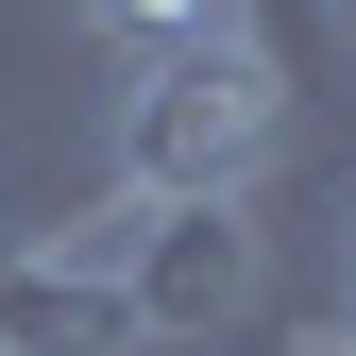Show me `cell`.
Instances as JSON below:
<instances>
[{
    "mask_svg": "<svg viewBox=\"0 0 356 356\" xmlns=\"http://www.w3.org/2000/svg\"><path fill=\"white\" fill-rule=\"evenodd\" d=\"M0 356H136V323H119V254L102 238H51V254H17L0 272Z\"/></svg>",
    "mask_w": 356,
    "mask_h": 356,
    "instance_id": "3957f363",
    "label": "cell"
},
{
    "mask_svg": "<svg viewBox=\"0 0 356 356\" xmlns=\"http://www.w3.org/2000/svg\"><path fill=\"white\" fill-rule=\"evenodd\" d=\"M85 17L153 68V51H204V34H254V0H85Z\"/></svg>",
    "mask_w": 356,
    "mask_h": 356,
    "instance_id": "277c9868",
    "label": "cell"
},
{
    "mask_svg": "<svg viewBox=\"0 0 356 356\" xmlns=\"http://www.w3.org/2000/svg\"><path fill=\"white\" fill-rule=\"evenodd\" d=\"M339 356H356V323H339Z\"/></svg>",
    "mask_w": 356,
    "mask_h": 356,
    "instance_id": "5b68a950",
    "label": "cell"
},
{
    "mask_svg": "<svg viewBox=\"0 0 356 356\" xmlns=\"http://www.w3.org/2000/svg\"><path fill=\"white\" fill-rule=\"evenodd\" d=\"M289 153V68L272 34H204L119 85V204H254Z\"/></svg>",
    "mask_w": 356,
    "mask_h": 356,
    "instance_id": "6da1fadb",
    "label": "cell"
},
{
    "mask_svg": "<svg viewBox=\"0 0 356 356\" xmlns=\"http://www.w3.org/2000/svg\"><path fill=\"white\" fill-rule=\"evenodd\" d=\"M102 254H119V323H136V356L254 323V289H272L254 204H119V220H102Z\"/></svg>",
    "mask_w": 356,
    "mask_h": 356,
    "instance_id": "7a4b0ae2",
    "label": "cell"
}]
</instances>
